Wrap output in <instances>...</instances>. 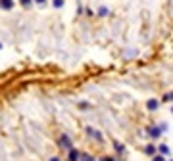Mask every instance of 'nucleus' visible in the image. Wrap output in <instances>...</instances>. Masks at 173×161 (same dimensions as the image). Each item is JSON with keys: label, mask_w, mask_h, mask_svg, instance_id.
I'll use <instances>...</instances> for the list:
<instances>
[{"label": "nucleus", "mask_w": 173, "mask_h": 161, "mask_svg": "<svg viewBox=\"0 0 173 161\" xmlns=\"http://www.w3.org/2000/svg\"><path fill=\"white\" fill-rule=\"evenodd\" d=\"M37 2H39V4H42V2H44V0H37Z\"/></svg>", "instance_id": "nucleus-12"}, {"label": "nucleus", "mask_w": 173, "mask_h": 161, "mask_svg": "<svg viewBox=\"0 0 173 161\" xmlns=\"http://www.w3.org/2000/svg\"><path fill=\"white\" fill-rule=\"evenodd\" d=\"M83 161H92V159H90L89 155H83Z\"/></svg>", "instance_id": "nucleus-8"}, {"label": "nucleus", "mask_w": 173, "mask_h": 161, "mask_svg": "<svg viewBox=\"0 0 173 161\" xmlns=\"http://www.w3.org/2000/svg\"><path fill=\"white\" fill-rule=\"evenodd\" d=\"M50 161H60V159H58V157H52V159H50Z\"/></svg>", "instance_id": "nucleus-10"}, {"label": "nucleus", "mask_w": 173, "mask_h": 161, "mask_svg": "<svg viewBox=\"0 0 173 161\" xmlns=\"http://www.w3.org/2000/svg\"><path fill=\"white\" fill-rule=\"evenodd\" d=\"M0 6H2L4 10H10L12 8V0H2V4H0Z\"/></svg>", "instance_id": "nucleus-2"}, {"label": "nucleus", "mask_w": 173, "mask_h": 161, "mask_svg": "<svg viewBox=\"0 0 173 161\" xmlns=\"http://www.w3.org/2000/svg\"><path fill=\"white\" fill-rule=\"evenodd\" d=\"M160 152H162V153H167L169 150H167V146H162V148H160Z\"/></svg>", "instance_id": "nucleus-7"}, {"label": "nucleus", "mask_w": 173, "mask_h": 161, "mask_svg": "<svg viewBox=\"0 0 173 161\" xmlns=\"http://www.w3.org/2000/svg\"><path fill=\"white\" fill-rule=\"evenodd\" d=\"M77 157H79V152H75V150H71V155H69V159H71V161H75Z\"/></svg>", "instance_id": "nucleus-5"}, {"label": "nucleus", "mask_w": 173, "mask_h": 161, "mask_svg": "<svg viewBox=\"0 0 173 161\" xmlns=\"http://www.w3.org/2000/svg\"><path fill=\"white\" fill-rule=\"evenodd\" d=\"M60 144L63 146V148H67V150H71V142H69V138H67V136H62V140H60Z\"/></svg>", "instance_id": "nucleus-1"}, {"label": "nucleus", "mask_w": 173, "mask_h": 161, "mask_svg": "<svg viewBox=\"0 0 173 161\" xmlns=\"http://www.w3.org/2000/svg\"><path fill=\"white\" fill-rule=\"evenodd\" d=\"M156 107H158V102L156 100H150L148 102V109H156Z\"/></svg>", "instance_id": "nucleus-4"}, {"label": "nucleus", "mask_w": 173, "mask_h": 161, "mask_svg": "<svg viewBox=\"0 0 173 161\" xmlns=\"http://www.w3.org/2000/svg\"><path fill=\"white\" fill-rule=\"evenodd\" d=\"M150 136H152V138L160 136V129H150Z\"/></svg>", "instance_id": "nucleus-3"}, {"label": "nucleus", "mask_w": 173, "mask_h": 161, "mask_svg": "<svg viewBox=\"0 0 173 161\" xmlns=\"http://www.w3.org/2000/svg\"><path fill=\"white\" fill-rule=\"evenodd\" d=\"M62 4H63V0H54V6H56V8H60Z\"/></svg>", "instance_id": "nucleus-6"}, {"label": "nucleus", "mask_w": 173, "mask_h": 161, "mask_svg": "<svg viewBox=\"0 0 173 161\" xmlns=\"http://www.w3.org/2000/svg\"><path fill=\"white\" fill-rule=\"evenodd\" d=\"M29 2H31V0H21V4H25V6H27Z\"/></svg>", "instance_id": "nucleus-9"}, {"label": "nucleus", "mask_w": 173, "mask_h": 161, "mask_svg": "<svg viewBox=\"0 0 173 161\" xmlns=\"http://www.w3.org/2000/svg\"><path fill=\"white\" fill-rule=\"evenodd\" d=\"M104 161H113V159H110V157H106V159H104Z\"/></svg>", "instance_id": "nucleus-11"}]
</instances>
